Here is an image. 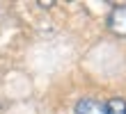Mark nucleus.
<instances>
[{"instance_id": "obj_1", "label": "nucleus", "mask_w": 126, "mask_h": 114, "mask_svg": "<svg viewBox=\"0 0 126 114\" xmlns=\"http://www.w3.org/2000/svg\"><path fill=\"white\" fill-rule=\"evenodd\" d=\"M108 27L112 30L117 37H126V5L115 7L108 16Z\"/></svg>"}, {"instance_id": "obj_2", "label": "nucleus", "mask_w": 126, "mask_h": 114, "mask_svg": "<svg viewBox=\"0 0 126 114\" xmlns=\"http://www.w3.org/2000/svg\"><path fill=\"white\" fill-rule=\"evenodd\" d=\"M76 114H106V103H99L94 98H83L76 105Z\"/></svg>"}, {"instance_id": "obj_3", "label": "nucleus", "mask_w": 126, "mask_h": 114, "mask_svg": "<svg viewBox=\"0 0 126 114\" xmlns=\"http://www.w3.org/2000/svg\"><path fill=\"white\" fill-rule=\"evenodd\" d=\"M106 114H126V101L124 98H110L106 103Z\"/></svg>"}]
</instances>
